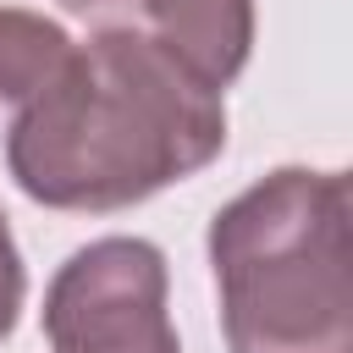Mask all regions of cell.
Wrapping results in <instances>:
<instances>
[{"mask_svg": "<svg viewBox=\"0 0 353 353\" xmlns=\"http://www.w3.org/2000/svg\"><path fill=\"white\" fill-rule=\"evenodd\" d=\"M226 149V105L143 28H99L11 110V182L44 210H127Z\"/></svg>", "mask_w": 353, "mask_h": 353, "instance_id": "6da1fadb", "label": "cell"}, {"mask_svg": "<svg viewBox=\"0 0 353 353\" xmlns=\"http://www.w3.org/2000/svg\"><path fill=\"white\" fill-rule=\"evenodd\" d=\"M232 353H353L347 176L281 165L210 221Z\"/></svg>", "mask_w": 353, "mask_h": 353, "instance_id": "7a4b0ae2", "label": "cell"}, {"mask_svg": "<svg viewBox=\"0 0 353 353\" xmlns=\"http://www.w3.org/2000/svg\"><path fill=\"white\" fill-rule=\"evenodd\" d=\"M165 254L149 237H94L44 287V336L55 353H182Z\"/></svg>", "mask_w": 353, "mask_h": 353, "instance_id": "3957f363", "label": "cell"}, {"mask_svg": "<svg viewBox=\"0 0 353 353\" xmlns=\"http://www.w3.org/2000/svg\"><path fill=\"white\" fill-rule=\"evenodd\" d=\"M160 39L204 88H226L254 55V0H138Z\"/></svg>", "mask_w": 353, "mask_h": 353, "instance_id": "277c9868", "label": "cell"}, {"mask_svg": "<svg viewBox=\"0 0 353 353\" xmlns=\"http://www.w3.org/2000/svg\"><path fill=\"white\" fill-rule=\"evenodd\" d=\"M72 55V39L61 22L22 11V6H0V105L17 110L28 105Z\"/></svg>", "mask_w": 353, "mask_h": 353, "instance_id": "5b68a950", "label": "cell"}, {"mask_svg": "<svg viewBox=\"0 0 353 353\" xmlns=\"http://www.w3.org/2000/svg\"><path fill=\"white\" fill-rule=\"evenodd\" d=\"M22 298H28V270H22V254H17L11 221H6V210H0V342L11 336Z\"/></svg>", "mask_w": 353, "mask_h": 353, "instance_id": "8992f818", "label": "cell"}, {"mask_svg": "<svg viewBox=\"0 0 353 353\" xmlns=\"http://www.w3.org/2000/svg\"><path fill=\"white\" fill-rule=\"evenodd\" d=\"M72 17H88V22H105L110 28V17H121V11H132L138 0H61Z\"/></svg>", "mask_w": 353, "mask_h": 353, "instance_id": "52a82bcc", "label": "cell"}]
</instances>
